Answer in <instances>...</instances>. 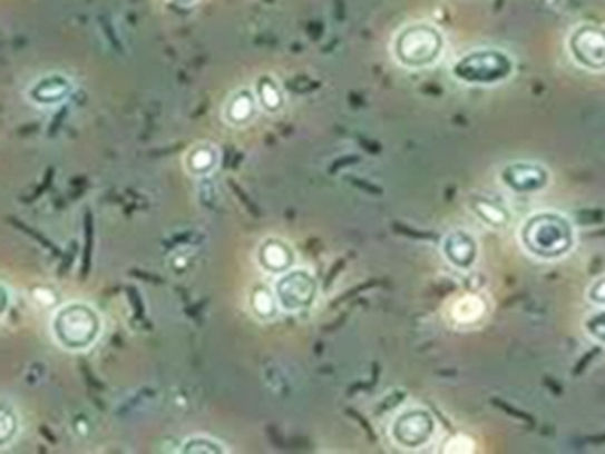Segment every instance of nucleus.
Returning a JSON list of instances; mask_svg holds the SVG:
<instances>
[{
    "label": "nucleus",
    "mask_w": 605,
    "mask_h": 454,
    "mask_svg": "<svg viewBox=\"0 0 605 454\" xmlns=\"http://www.w3.org/2000/svg\"><path fill=\"white\" fill-rule=\"evenodd\" d=\"M221 150L211 141H198L184 154V170L192 178H206L218 168Z\"/></svg>",
    "instance_id": "13"
},
{
    "label": "nucleus",
    "mask_w": 605,
    "mask_h": 454,
    "mask_svg": "<svg viewBox=\"0 0 605 454\" xmlns=\"http://www.w3.org/2000/svg\"><path fill=\"white\" fill-rule=\"evenodd\" d=\"M520 249L531 259L562 260L574 253L577 245V228L574 220L559 210H535L520 223L517 230Z\"/></svg>",
    "instance_id": "1"
},
{
    "label": "nucleus",
    "mask_w": 605,
    "mask_h": 454,
    "mask_svg": "<svg viewBox=\"0 0 605 454\" xmlns=\"http://www.w3.org/2000/svg\"><path fill=\"white\" fill-rule=\"evenodd\" d=\"M35 299L41 303V305H53L55 295L51 292H47V289H35Z\"/></svg>",
    "instance_id": "24"
},
{
    "label": "nucleus",
    "mask_w": 605,
    "mask_h": 454,
    "mask_svg": "<svg viewBox=\"0 0 605 454\" xmlns=\"http://www.w3.org/2000/svg\"><path fill=\"white\" fill-rule=\"evenodd\" d=\"M475 448H477V443L472 438H468L467 434H455L442 446L445 453H472Z\"/></svg>",
    "instance_id": "21"
},
{
    "label": "nucleus",
    "mask_w": 605,
    "mask_h": 454,
    "mask_svg": "<svg viewBox=\"0 0 605 454\" xmlns=\"http://www.w3.org/2000/svg\"><path fill=\"white\" fill-rule=\"evenodd\" d=\"M258 99L253 87H238L224 101L223 119L231 128H246L258 116Z\"/></svg>",
    "instance_id": "12"
},
{
    "label": "nucleus",
    "mask_w": 605,
    "mask_h": 454,
    "mask_svg": "<svg viewBox=\"0 0 605 454\" xmlns=\"http://www.w3.org/2000/svg\"><path fill=\"white\" fill-rule=\"evenodd\" d=\"M585 336L605 346V307H594L584 317Z\"/></svg>",
    "instance_id": "20"
},
{
    "label": "nucleus",
    "mask_w": 605,
    "mask_h": 454,
    "mask_svg": "<svg viewBox=\"0 0 605 454\" xmlns=\"http://www.w3.org/2000/svg\"><path fill=\"white\" fill-rule=\"evenodd\" d=\"M447 51V34L435 22L416 21L403 24L392 37L390 53L393 63L408 71H425L440 63Z\"/></svg>",
    "instance_id": "2"
},
{
    "label": "nucleus",
    "mask_w": 605,
    "mask_h": 454,
    "mask_svg": "<svg viewBox=\"0 0 605 454\" xmlns=\"http://www.w3.org/2000/svg\"><path fill=\"white\" fill-rule=\"evenodd\" d=\"M472 213L482 225H487L489 228H505L510 223L507 208L495 200L485 198V196H478L477 200L472 203Z\"/></svg>",
    "instance_id": "16"
},
{
    "label": "nucleus",
    "mask_w": 605,
    "mask_h": 454,
    "mask_svg": "<svg viewBox=\"0 0 605 454\" xmlns=\"http://www.w3.org/2000/svg\"><path fill=\"white\" fill-rule=\"evenodd\" d=\"M248 305H251V312L255 314L256 319H261V322H273L276 315L281 314L275 292L265 285H258L251 292Z\"/></svg>",
    "instance_id": "17"
},
{
    "label": "nucleus",
    "mask_w": 605,
    "mask_h": 454,
    "mask_svg": "<svg viewBox=\"0 0 605 454\" xmlns=\"http://www.w3.org/2000/svg\"><path fill=\"white\" fill-rule=\"evenodd\" d=\"M487 314V303L482 302L478 295H462L450 307V319L452 324L467 327V325H477Z\"/></svg>",
    "instance_id": "15"
},
{
    "label": "nucleus",
    "mask_w": 605,
    "mask_h": 454,
    "mask_svg": "<svg viewBox=\"0 0 605 454\" xmlns=\"http://www.w3.org/2000/svg\"><path fill=\"white\" fill-rule=\"evenodd\" d=\"M19 426H21V422H19L14 408L9 402H2V406H0V448L2 451L7 446H11L14 436L19 434Z\"/></svg>",
    "instance_id": "18"
},
{
    "label": "nucleus",
    "mask_w": 605,
    "mask_h": 454,
    "mask_svg": "<svg viewBox=\"0 0 605 454\" xmlns=\"http://www.w3.org/2000/svg\"><path fill=\"white\" fill-rule=\"evenodd\" d=\"M587 302L594 307H605V275L597 277L587 289Z\"/></svg>",
    "instance_id": "22"
},
{
    "label": "nucleus",
    "mask_w": 605,
    "mask_h": 454,
    "mask_svg": "<svg viewBox=\"0 0 605 454\" xmlns=\"http://www.w3.org/2000/svg\"><path fill=\"white\" fill-rule=\"evenodd\" d=\"M255 260L263 273L279 277L297 265V253L285 238L266 237L256 247Z\"/></svg>",
    "instance_id": "11"
},
{
    "label": "nucleus",
    "mask_w": 605,
    "mask_h": 454,
    "mask_svg": "<svg viewBox=\"0 0 605 454\" xmlns=\"http://www.w3.org/2000/svg\"><path fill=\"white\" fill-rule=\"evenodd\" d=\"M517 63L513 55L499 47H478L460 55L452 66L450 76L458 83L468 87H497L502 86L515 76Z\"/></svg>",
    "instance_id": "4"
},
{
    "label": "nucleus",
    "mask_w": 605,
    "mask_h": 454,
    "mask_svg": "<svg viewBox=\"0 0 605 454\" xmlns=\"http://www.w3.org/2000/svg\"><path fill=\"white\" fill-rule=\"evenodd\" d=\"M499 185L513 195L535 196L552 185L549 168L535 160H515L499 170Z\"/></svg>",
    "instance_id": "8"
},
{
    "label": "nucleus",
    "mask_w": 605,
    "mask_h": 454,
    "mask_svg": "<svg viewBox=\"0 0 605 454\" xmlns=\"http://www.w3.org/2000/svg\"><path fill=\"white\" fill-rule=\"evenodd\" d=\"M276 302L285 314L309 312L319 297V282L313 270L308 267H293L287 273L275 277L273 283Z\"/></svg>",
    "instance_id": "6"
},
{
    "label": "nucleus",
    "mask_w": 605,
    "mask_h": 454,
    "mask_svg": "<svg viewBox=\"0 0 605 454\" xmlns=\"http://www.w3.org/2000/svg\"><path fill=\"white\" fill-rule=\"evenodd\" d=\"M180 453L186 454H226L228 446L216 441L213 436H192L188 441H184L180 446Z\"/></svg>",
    "instance_id": "19"
},
{
    "label": "nucleus",
    "mask_w": 605,
    "mask_h": 454,
    "mask_svg": "<svg viewBox=\"0 0 605 454\" xmlns=\"http://www.w3.org/2000/svg\"><path fill=\"white\" fill-rule=\"evenodd\" d=\"M174 4H180V7H191V4H194V2H198V0H172Z\"/></svg>",
    "instance_id": "25"
},
{
    "label": "nucleus",
    "mask_w": 605,
    "mask_h": 454,
    "mask_svg": "<svg viewBox=\"0 0 605 454\" xmlns=\"http://www.w3.org/2000/svg\"><path fill=\"white\" fill-rule=\"evenodd\" d=\"M75 91V83L71 77L65 73H47L35 79L31 86L27 87V99L35 108H57L71 98Z\"/></svg>",
    "instance_id": "9"
},
{
    "label": "nucleus",
    "mask_w": 605,
    "mask_h": 454,
    "mask_svg": "<svg viewBox=\"0 0 605 454\" xmlns=\"http://www.w3.org/2000/svg\"><path fill=\"white\" fill-rule=\"evenodd\" d=\"M440 253L450 267L470 270L477 265L480 247L478 240L467 228H452L440 243Z\"/></svg>",
    "instance_id": "10"
},
{
    "label": "nucleus",
    "mask_w": 605,
    "mask_h": 454,
    "mask_svg": "<svg viewBox=\"0 0 605 454\" xmlns=\"http://www.w3.org/2000/svg\"><path fill=\"white\" fill-rule=\"evenodd\" d=\"M565 49L572 63L587 73L605 71V27L595 22H579L567 34Z\"/></svg>",
    "instance_id": "7"
},
{
    "label": "nucleus",
    "mask_w": 605,
    "mask_h": 454,
    "mask_svg": "<svg viewBox=\"0 0 605 454\" xmlns=\"http://www.w3.org/2000/svg\"><path fill=\"white\" fill-rule=\"evenodd\" d=\"M256 99L258 106L266 114L275 116L281 109L285 108V89L279 83L275 76H261L256 79L255 87Z\"/></svg>",
    "instance_id": "14"
},
{
    "label": "nucleus",
    "mask_w": 605,
    "mask_h": 454,
    "mask_svg": "<svg viewBox=\"0 0 605 454\" xmlns=\"http://www.w3.org/2000/svg\"><path fill=\"white\" fill-rule=\"evenodd\" d=\"M49 332L65 352L81 354L96 346L104 332L101 315L91 303L67 302L51 315Z\"/></svg>",
    "instance_id": "3"
},
{
    "label": "nucleus",
    "mask_w": 605,
    "mask_h": 454,
    "mask_svg": "<svg viewBox=\"0 0 605 454\" xmlns=\"http://www.w3.org/2000/svg\"><path fill=\"white\" fill-rule=\"evenodd\" d=\"M11 305H12L11 287H7V283L2 282V319H4V315H7V312L11 309Z\"/></svg>",
    "instance_id": "23"
},
{
    "label": "nucleus",
    "mask_w": 605,
    "mask_h": 454,
    "mask_svg": "<svg viewBox=\"0 0 605 454\" xmlns=\"http://www.w3.org/2000/svg\"><path fill=\"white\" fill-rule=\"evenodd\" d=\"M436 431L438 424L435 414L425 406L412 404L393 416L388 434L396 448L416 453L425 451L426 446L435 441Z\"/></svg>",
    "instance_id": "5"
}]
</instances>
